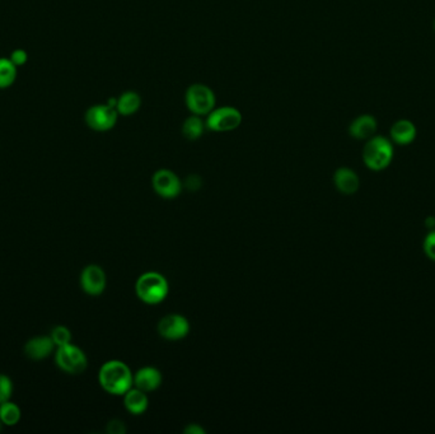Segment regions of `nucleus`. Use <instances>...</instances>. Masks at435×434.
Listing matches in <instances>:
<instances>
[{
    "label": "nucleus",
    "mask_w": 435,
    "mask_h": 434,
    "mask_svg": "<svg viewBox=\"0 0 435 434\" xmlns=\"http://www.w3.org/2000/svg\"><path fill=\"white\" fill-rule=\"evenodd\" d=\"M335 185L342 194H354L359 189V177L350 169L341 167L335 172Z\"/></svg>",
    "instance_id": "nucleus-14"
},
{
    "label": "nucleus",
    "mask_w": 435,
    "mask_h": 434,
    "mask_svg": "<svg viewBox=\"0 0 435 434\" xmlns=\"http://www.w3.org/2000/svg\"><path fill=\"white\" fill-rule=\"evenodd\" d=\"M185 102L192 115L204 116L208 115L214 110L215 95L208 86L196 83L190 86L186 95H185Z\"/></svg>",
    "instance_id": "nucleus-4"
},
{
    "label": "nucleus",
    "mask_w": 435,
    "mask_h": 434,
    "mask_svg": "<svg viewBox=\"0 0 435 434\" xmlns=\"http://www.w3.org/2000/svg\"><path fill=\"white\" fill-rule=\"evenodd\" d=\"M17 78V67L11 59L0 57V88L11 87Z\"/></svg>",
    "instance_id": "nucleus-20"
},
{
    "label": "nucleus",
    "mask_w": 435,
    "mask_h": 434,
    "mask_svg": "<svg viewBox=\"0 0 435 434\" xmlns=\"http://www.w3.org/2000/svg\"><path fill=\"white\" fill-rule=\"evenodd\" d=\"M51 339L57 348L68 346L71 343V333L69 329L65 326H57L50 333Z\"/></svg>",
    "instance_id": "nucleus-21"
},
{
    "label": "nucleus",
    "mask_w": 435,
    "mask_h": 434,
    "mask_svg": "<svg viewBox=\"0 0 435 434\" xmlns=\"http://www.w3.org/2000/svg\"><path fill=\"white\" fill-rule=\"evenodd\" d=\"M161 384H162V375L157 368L153 367H144L134 376L135 387L144 392L157 390Z\"/></svg>",
    "instance_id": "nucleus-13"
},
{
    "label": "nucleus",
    "mask_w": 435,
    "mask_h": 434,
    "mask_svg": "<svg viewBox=\"0 0 435 434\" xmlns=\"http://www.w3.org/2000/svg\"><path fill=\"white\" fill-rule=\"evenodd\" d=\"M119 113L110 105H95L86 113L87 125L95 132L111 130L117 121Z\"/></svg>",
    "instance_id": "nucleus-7"
},
{
    "label": "nucleus",
    "mask_w": 435,
    "mask_h": 434,
    "mask_svg": "<svg viewBox=\"0 0 435 434\" xmlns=\"http://www.w3.org/2000/svg\"><path fill=\"white\" fill-rule=\"evenodd\" d=\"M55 363L65 373L81 375L86 371L88 360L81 348L70 343L68 346L57 348Z\"/></svg>",
    "instance_id": "nucleus-5"
},
{
    "label": "nucleus",
    "mask_w": 435,
    "mask_h": 434,
    "mask_svg": "<svg viewBox=\"0 0 435 434\" xmlns=\"http://www.w3.org/2000/svg\"><path fill=\"white\" fill-rule=\"evenodd\" d=\"M240 122H242V113L237 108L224 106L215 108L211 113H208L205 125L211 132H226L237 129Z\"/></svg>",
    "instance_id": "nucleus-6"
},
{
    "label": "nucleus",
    "mask_w": 435,
    "mask_h": 434,
    "mask_svg": "<svg viewBox=\"0 0 435 434\" xmlns=\"http://www.w3.org/2000/svg\"><path fill=\"white\" fill-rule=\"evenodd\" d=\"M425 224H427V226H428V227L433 226V224H435L434 219H433V218H429V219H428V220H427V222H425Z\"/></svg>",
    "instance_id": "nucleus-27"
},
{
    "label": "nucleus",
    "mask_w": 435,
    "mask_h": 434,
    "mask_svg": "<svg viewBox=\"0 0 435 434\" xmlns=\"http://www.w3.org/2000/svg\"><path fill=\"white\" fill-rule=\"evenodd\" d=\"M102 389L111 395H125L132 389L134 376L130 368L121 360H110L102 365L98 373Z\"/></svg>",
    "instance_id": "nucleus-1"
},
{
    "label": "nucleus",
    "mask_w": 435,
    "mask_h": 434,
    "mask_svg": "<svg viewBox=\"0 0 435 434\" xmlns=\"http://www.w3.org/2000/svg\"><path fill=\"white\" fill-rule=\"evenodd\" d=\"M433 27H434V30H435V19H434V23H433Z\"/></svg>",
    "instance_id": "nucleus-29"
},
{
    "label": "nucleus",
    "mask_w": 435,
    "mask_h": 434,
    "mask_svg": "<svg viewBox=\"0 0 435 434\" xmlns=\"http://www.w3.org/2000/svg\"><path fill=\"white\" fill-rule=\"evenodd\" d=\"M424 251L428 255V258L435 261V232H431L427 236L424 242Z\"/></svg>",
    "instance_id": "nucleus-23"
},
{
    "label": "nucleus",
    "mask_w": 435,
    "mask_h": 434,
    "mask_svg": "<svg viewBox=\"0 0 435 434\" xmlns=\"http://www.w3.org/2000/svg\"><path fill=\"white\" fill-rule=\"evenodd\" d=\"M55 348L57 346L54 344L51 336H36L25 343V357L32 360H42L50 357Z\"/></svg>",
    "instance_id": "nucleus-11"
},
{
    "label": "nucleus",
    "mask_w": 435,
    "mask_h": 434,
    "mask_svg": "<svg viewBox=\"0 0 435 434\" xmlns=\"http://www.w3.org/2000/svg\"><path fill=\"white\" fill-rule=\"evenodd\" d=\"M11 60H12V63L16 65V67H22V65H25L27 63V60H28V55H27V52L25 50H22V49H17V50H14L12 52V55L9 57Z\"/></svg>",
    "instance_id": "nucleus-24"
},
{
    "label": "nucleus",
    "mask_w": 435,
    "mask_h": 434,
    "mask_svg": "<svg viewBox=\"0 0 435 434\" xmlns=\"http://www.w3.org/2000/svg\"><path fill=\"white\" fill-rule=\"evenodd\" d=\"M3 426H4V424H3V422L0 421V432H1V428H3Z\"/></svg>",
    "instance_id": "nucleus-28"
},
{
    "label": "nucleus",
    "mask_w": 435,
    "mask_h": 434,
    "mask_svg": "<svg viewBox=\"0 0 435 434\" xmlns=\"http://www.w3.org/2000/svg\"><path fill=\"white\" fill-rule=\"evenodd\" d=\"M393 158V145L385 137H372L366 142L363 151V161L368 169L382 171L387 169Z\"/></svg>",
    "instance_id": "nucleus-2"
},
{
    "label": "nucleus",
    "mask_w": 435,
    "mask_h": 434,
    "mask_svg": "<svg viewBox=\"0 0 435 434\" xmlns=\"http://www.w3.org/2000/svg\"><path fill=\"white\" fill-rule=\"evenodd\" d=\"M22 416V411L17 404L8 400L6 403L0 404V421L6 427H14L18 424Z\"/></svg>",
    "instance_id": "nucleus-19"
},
{
    "label": "nucleus",
    "mask_w": 435,
    "mask_h": 434,
    "mask_svg": "<svg viewBox=\"0 0 435 434\" xmlns=\"http://www.w3.org/2000/svg\"><path fill=\"white\" fill-rule=\"evenodd\" d=\"M185 433L189 434H204L205 433V430L200 427V426H197V424H190L189 427H186L185 430H183Z\"/></svg>",
    "instance_id": "nucleus-26"
},
{
    "label": "nucleus",
    "mask_w": 435,
    "mask_h": 434,
    "mask_svg": "<svg viewBox=\"0 0 435 434\" xmlns=\"http://www.w3.org/2000/svg\"><path fill=\"white\" fill-rule=\"evenodd\" d=\"M205 126L207 125L202 122L200 116L192 115V116H190V118L183 121V137L189 139V140H196V139L202 138L204 130H205Z\"/></svg>",
    "instance_id": "nucleus-18"
},
{
    "label": "nucleus",
    "mask_w": 435,
    "mask_h": 434,
    "mask_svg": "<svg viewBox=\"0 0 435 434\" xmlns=\"http://www.w3.org/2000/svg\"><path fill=\"white\" fill-rule=\"evenodd\" d=\"M135 290L143 302L157 304L168 295V282L159 273L149 271L138 279Z\"/></svg>",
    "instance_id": "nucleus-3"
},
{
    "label": "nucleus",
    "mask_w": 435,
    "mask_h": 434,
    "mask_svg": "<svg viewBox=\"0 0 435 434\" xmlns=\"http://www.w3.org/2000/svg\"><path fill=\"white\" fill-rule=\"evenodd\" d=\"M13 394V382L6 375L0 373V404L11 400Z\"/></svg>",
    "instance_id": "nucleus-22"
},
{
    "label": "nucleus",
    "mask_w": 435,
    "mask_h": 434,
    "mask_svg": "<svg viewBox=\"0 0 435 434\" xmlns=\"http://www.w3.org/2000/svg\"><path fill=\"white\" fill-rule=\"evenodd\" d=\"M377 132V120L372 115H361L349 126V132L353 138L364 140L374 137Z\"/></svg>",
    "instance_id": "nucleus-12"
},
{
    "label": "nucleus",
    "mask_w": 435,
    "mask_h": 434,
    "mask_svg": "<svg viewBox=\"0 0 435 434\" xmlns=\"http://www.w3.org/2000/svg\"><path fill=\"white\" fill-rule=\"evenodd\" d=\"M151 183L153 189L158 195L167 199L178 195L182 189V183L180 181V178L177 177L176 173L170 170L157 171L151 178Z\"/></svg>",
    "instance_id": "nucleus-8"
},
{
    "label": "nucleus",
    "mask_w": 435,
    "mask_h": 434,
    "mask_svg": "<svg viewBox=\"0 0 435 434\" xmlns=\"http://www.w3.org/2000/svg\"><path fill=\"white\" fill-rule=\"evenodd\" d=\"M391 138L396 144H410L417 138V127L410 120H398L392 125Z\"/></svg>",
    "instance_id": "nucleus-15"
},
{
    "label": "nucleus",
    "mask_w": 435,
    "mask_h": 434,
    "mask_svg": "<svg viewBox=\"0 0 435 434\" xmlns=\"http://www.w3.org/2000/svg\"><path fill=\"white\" fill-rule=\"evenodd\" d=\"M124 404L132 414H141L148 408V397L145 395L144 391L137 389H130L125 392Z\"/></svg>",
    "instance_id": "nucleus-17"
},
{
    "label": "nucleus",
    "mask_w": 435,
    "mask_h": 434,
    "mask_svg": "<svg viewBox=\"0 0 435 434\" xmlns=\"http://www.w3.org/2000/svg\"><path fill=\"white\" fill-rule=\"evenodd\" d=\"M140 106H141V98L139 93L134 91H127L117 98L116 111L122 116H132L134 113H138Z\"/></svg>",
    "instance_id": "nucleus-16"
},
{
    "label": "nucleus",
    "mask_w": 435,
    "mask_h": 434,
    "mask_svg": "<svg viewBox=\"0 0 435 434\" xmlns=\"http://www.w3.org/2000/svg\"><path fill=\"white\" fill-rule=\"evenodd\" d=\"M82 290L89 296H100L106 288V274L98 265H88L81 274Z\"/></svg>",
    "instance_id": "nucleus-9"
},
{
    "label": "nucleus",
    "mask_w": 435,
    "mask_h": 434,
    "mask_svg": "<svg viewBox=\"0 0 435 434\" xmlns=\"http://www.w3.org/2000/svg\"><path fill=\"white\" fill-rule=\"evenodd\" d=\"M189 331L190 324L187 319L176 314L164 316L158 324V333H161V336H163L164 339H182Z\"/></svg>",
    "instance_id": "nucleus-10"
},
{
    "label": "nucleus",
    "mask_w": 435,
    "mask_h": 434,
    "mask_svg": "<svg viewBox=\"0 0 435 434\" xmlns=\"http://www.w3.org/2000/svg\"><path fill=\"white\" fill-rule=\"evenodd\" d=\"M108 432L111 434H122L127 432V428L124 426V423L117 419H114L111 422L108 423Z\"/></svg>",
    "instance_id": "nucleus-25"
}]
</instances>
